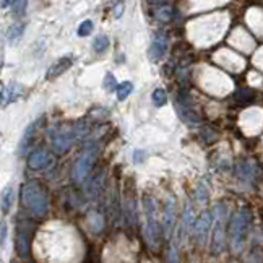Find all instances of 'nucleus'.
<instances>
[{
	"mask_svg": "<svg viewBox=\"0 0 263 263\" xmlns=\"http://www.w3.org/2000/svg\"><path fill=\"white\" fill-rule=\"evenodd\" d=\"M73 65V59L70 57V55H65V57H60L59 60H55V62L49 67V70H47V73H46V78L47 80H54V78H57L59 75H62V73H65L67 70Z\"/></svg>",
	"mask_w": 263,
	"mask_h": 263,
	"instance_id": "dca6fc26",
	"label": "nucleus"
},
{
	"mask_svg": "<svg viewBox=\"0 0 263 263\" xmlns=\"http://www.w3.org/2000/svg\"><path fill=\"white\" fill-rule=\"evenodd\" d=\"M143 210L146 216V229L145 236L146 242L151 250H158L161 246V236H163V229H161L159 219H158V206L155 198H151L148 194L143 195Z\"/></svg>",
	"mask_w": 263,
	"mask_h": 263,
	"instance_id": "f03ea898",
	"label": "nucleus"
},
{
	"mask_svg": "<svg viewBox=\"0 0 263 263\" xmlns=\"http://www.w3.org/2000/svg\"><path fill=\"white\" fill-rule=\"evenodd\" d=\"M12 205H13V190L8 187L4 192V197H2V213L7 215L8 211L12 210Z\"/></svg>",
	"mask_w": 263,
	"mask_h": 263,
	"instance_id": "412c9836",
	"label": "nucleus"
},
{
	"mask_svg": "<svg viewBox=\"0 0 263 263\" xmlns=\"http://www.w3.org/2000/svg\"><path fill=\"white\" fill-rule=\"evenodd\" d=\"M167 103V95H166V91L163 88H156L153 91V104L156 107H163L164 104Z\"/></svg>",
	"mask_w": 263,
	"mask_h": 263,
	"instance_id": "b1692460",
	"label": "nucleus"
},
{
	"mask_svg": "<svg viewBox=\"0 0 263 263\" xmlns=\"http://www.w3.org/2000/svg\"><path fill=\"white\" fill-rule=\"evenodd\" d=\"M211 213L208 210H205L201 216L198 218V221L195 222V228H194V232H195V237H197V242L198 246L205 247L206 242H208V234H210V228H211Z\"/></svg>",
	"mask_w": 263,
	"mask_h": 263,
	"instance_id": "9b49d317",
	"label": "nucleus"
},
{
	"mask_svg": "<svg viewBox=\"0 0 263 263\" xmlns=\"http://www.w3.org/2000/svg\"><path fill=\"white\" fill-rule=\"evenodd\" d=\"M176 229V203L173 198H169L164 208V216H163V234L166 239L171 237L173 231Z\"/></svg>",
	"mask_w": 263,
	"mask_h": 263,
	"instance_id": "f8f14e48",
	"label": "nucleus"
},
{
	"mask_svg": "<svg viewBox=\"0 0 263 263\" xmlns=\"http://www.w3.org/2000/svg\"><path fill=\"white\" fill-rule=\"evenodd\" d=\"M37 124H39V120H36V122H33V124H29L28 128L25 130L22 141H20V145H18V155L20 156H25L26 151L29 149V146H31V141H33V138L36 135V130H37Z\"/></svg>",
	"mask_w": 263,
	"mask_h": 263,
	"instance_id": "f3484780",
	"label": "nucleus"
},
{
	"mask_svg": "<svg viewBox=\"0 0 263 263\" xmlns=\"http://www.w3.org/2000/svg\"><path fill=\"white\" fill-rule=\"evenodd\" d=\"M151 7H156L153 10V16L158 20L159 23H169L173 22V18L176 15V10L173 7V4L169 2H151Z\"/></svg>",
	"mask_w": 263,
	"mask_h": 263,
	"instance_id": "ddd939ff",
	"label": "nucleus"
},
{
	"mask_svg": "<svg viewBox=\"0 0 263 263\" xmlns=\"http://www.w3.org/2000/svg\"><path fill=\"white\" fill-rule=\"evenodd\" d=\"M23 31H25V25L23 23H13V25H10L8 29H7V33H5L7 41L10 44H16L18 39L22 37Z\"/></svg>",
	"mask_w": 263,
	"mask_h": 263,
	"instance_id": "6ab92c4d",
	"label": "nucleus"
},
{
	"mask_svg": "<svg viewBox=\"0 0 263 263\" xmlns=\"http://www.w3.org/2000/svg\"><path fill=\"white\" fill-rule=\"evenodd\" d=\"M103 86H104V89H106V91L117 89V88H119V85H117V82H116V77H114L112 73H106L104 82H103Z\"/></svg>",
	"mask_w": 263,
	"mask_h": 263,
	"instance_id": "a878e982",
	"label": "nucleus"
},
{
	"mask_svg": "<svg viewBox=\"0 0 263 263\" xmlns=\"http://www.w3.org/2000/svg\"><path fill=\"white\" fill-rule=\"evenodd\" d=\"M122 10H124V4H117L116 5V18H120V15H122Z\"/></svg>",
	"mask_w": 263,
	"mask_h": 263,
	"instance_id": "7c9ffc66",
	"label": "nucleus"
},
{
	"mask_svg": "<svg viewBox=\"0 0 263 263\" xmlns=\"http://www.w3.org/2000/svg\"><path fill=\"white\" fill-rule=\"evenodd\" d=\"M250 221H252V213L247 208L239 210L231 219L229 239H231V247L234 250V254H240L242 252V246H244V239L249 231Z\"/></svg>",
	"mask_w": 263,
	"mask_h": 263,
	"instance_id": "7ed1b4c3",
	"label": "nucleus"
},
{
	"mask_svg": "<svg viewBox=\"0 0 263 263\" xmlns=\"http://www.w3.org/2000/svg\"><path fill=\"white\" fill-rule=\"evenodd\" d=\"M237 176L244 182H252L255 180L258 176V166L254 159H244L237 164Z\"/></svg>",
	"mask_w": 263,
	"mask_h": 263,
	"instance_id": "4468645a",
	"label": "nucleus"
},
{
	"mask_svg": "<svg viewBox=\"0 0 263 263\" xmlns=\"http://www.w3.org/2000/svg\"><path fill=\"white\" fill-rule=\"evenodd\" d=\"M23 95V86L20 83H10L8 86H4L2 88V107L8 103H13V101H16L20 96Z\"/></svg>",
	"mask_w": 263,
	"mask_h": 263,
	"instance_id": "a211bd4d",
	"label": "nucleus"
},
{
	"mask_svg": "<svg viewBox=\"0 0 263 263\" xmlns=\"http://www.w3.org/2000/svg\"><path fill=\"white\" fill-rule=\"evenodd\" d=\"M190 96L185 89H180V93L177 95L176 99V110L177 116L182 122H185L187 125H198L201 124V117L195 112V109L190 106Z\"/></svg>",
	"mask_w": 263,
	"mask_h": 263,
	"instance_id": "6e6552de",
	"label": "nucleus"
},
{
	"mask_svg": "<svg viewBox=\"0 0 263 263\" xmlns=\"http://www.w3.org/2000/svg\"><path fill=\"white\" fill-rule=\"evenodd\" d=\"M169 260H171V263H179V249H177V242L176 240L171 242Z\"/></svg>",
	"mask_w": 263,
	"mask_h": 263,
	"instance_id": "bb28decb",
	"label": "nucleus"
},
{
	"mask_svg": "<svg viewBox=\"0 0 263 263\" xmlns=\"http://www.w3.org/2000/svg\"><path fill=\"white\" fill-rule=\"evenodd\" d=\"M98 158H99V146L98 145H89L82 153V156L78 158L77 164L73 167L75 182H78V184H80V182H83L88 177V174L91 173V169L95 167Z\"/></svg>",
	"mask_w": 263,
	"mask_h": 263,
	"instance_id": "423d86ee",
	"label": "nucleus"
},
{
	"mask_svg": "<svg viewBox=\"0 0 263 263\" xmlns=\"http://www.w3.org/2000/svg\"><path fill=\"white\" fill-rule=\"evenodd\" d=\"M132 91H134V85H132V82L120 83L119 88H117V98H119V101H125L130 96Z\"/></svg>",
	"mask_w": 263,
	"mask_h": 263,
	"instance_id": "5701e85b",
	"label": "nucleus"
},
{
	"mask_svg": "<svg viewBox=\"0 0 263 263\" xmlns=\"http://www.w3.org/2000/svg\"><path fill=\"white\" fill-rule=\"evenodd\" d=\"M229 219L228 206L219 201L215 206V228H213V244H211V252L213 255H219L226 247V222Z\"/></svg>",
	"mask_w": 263,
	"mask_h": 263,
	"instance_id": "20e7f679",
	"label": "nucleus"
},
{
	"mask_svg": "<svg viewBox=\"0 0 263 263\" xmlns=\"http://www.w3.org/2000/svg\"><path fill=\"white\" fill-rule=\"evenodd\" d=\"M95 31V23L91 22V20H86V22H83L82 25L78 26V36L80 37H85L88 34H91Z\"/></svg>",
	"mask_w": 263,
	"mask_h": 263,
	"instance_id": "393cba45",
	"label": "nucleus"
},
{
	"mask_svg": "<svg viewBox=\"0 0 263 263\" xmlns=\"http://www.w3.org/2000/svg\"><path fill=\"white\" fill-rule=\"evenodd\" d=\"M88 222H89L91 229H93L95 232H101V231H103V218H101V215H98L96 211H91V213H89Z\"/></svg>",
	"mask_w": 263,
	"mask_h": 263,
	"instance_id": "4be33fe9",
	"label": "nucleus"
},
{
	"mask_svg": "<svg viewBox=\"0 0 263 263\" xmlns=\"http://www.w3.org/2000/svg\"><path fill=\"white\" fill-rule=\"evenodd\" d=\"M146 158V153L143 149H135V153H134V163L135 164H141L145 161Z\"/></svg>",
	"mask_w": 263,
	"mask_h": 263,
	"instance_id": "c756f323",
	"label": "nucleus"
},
{
	"mask_svg": "<svg viewBox=\"0 0 263 263\" xmlns=\"http://www.w3.org/2000/svg\"><path fill=\"white\" fill-rule=\"evenodd\" d=\"M109 37L106 36V34H99L96 39H95V43H93V47H95V52H98V54H103V52H106L107 50V47H109Z\"/></svg>",
	"mask_w": 263,
	"mask_h": 263,
	"instance_id": "aec40b11",
	"label": "nucleus"
},
{
	"mask_svg": "<svg viewBox=\"0 0 263 263\" xmlns=\"http://www.w3.org/2000/svg\"><path fill=\"white\" fill-rule=\"evenodd\" d=\"M122 215L124 222L134 229L138 222V210H137V195H135V180L128 177L124 185V198H122Z\"/></svg>",
	"mask_w": 263,
	"mask_h": 263,
	"instance_id": "39448f33",
	"label": "nucleus"
},
{
	"mask_svg": "<svg viewBox=\"0 0 263 263\" xmlns=\"http://www.w3.org/2000/svg\"><path fill=\"white\" fill-rule=\"evenodd\" d=\"M5 239H7V224H5V222H2V239H0V240H2V246L5 244Z\"/></svg>",
	"mask_w": 263,
	"mask_h": 263,
	"instance_id": "2f4dec72",
	"label": "nucleus"
},
{
	"mask_svg": "<svg viewBox=\"0 0 263 263\" xmlns=\"http://www.w3.org/2000/svg\"><path fill=\"white\" fill-rule=\"evenodd\" d=\"M33 231L34 226L31 221L23 219L18 221V228H16V250L18 255L28 258L31 254V239H33Z\"/></svg>",
	"mask_w": 263,
	"mask_h": 263,
	"instance_id": "0eeeda50",
	"label": "nucleus"
},
{
	"mask_svg": "<svg viewBox=\"0 0 263 263\" xmlns=\"http://www.w3.org/2000/svg\"><path fill=\"white\" fill-rule=\"evenodd\" d=\"M26 2L23 0V2H12V7H18V8H15L13 12H15V15L16 16H22L23 13H25V8H26Z\"/></svg>",
	"mask_w": 263,
	"mask_h": 263,
	"instance_id": "c85d7f7f",
	"label": "nucleus"
},
{
	"mask_svg": "<svg viewBox=\"0 0 263 263\" xmlns=\"http://www.w3.org/2000/svg\"><path fill=\"white\" fill-rule=\"evenodd\" d=\"M192 222H194V210H192V206H185V211H184V226L185 228H190Z\"/></svg>",
	"mask_w": 263,
	"mask_h": 263,
	"instance_id": "cd10ccee",
	"label": "nucleus"
},
{
	"mask_svg": "<svg viewBox=\"0 0 263 263\" xmlns=\"http://www.w3.org/2000/svg\"><path fill=\"white\" fill-rule=\"evenodd\" d=\"M73 141H75V132H73V128H62V130H59L57 134L54 135V138H52V148H54L55 153L62 155V153H65V151L70 149V146L73 145Z\"/></svg>",
	"mask_w": 263,
	"mask_h": 263,
	"instance_id": "9d476101",
	"label": "nucleus"
},
{
	"mask_svg": "<svg viewBox=\"0 0 263 263\" xmlns=\"http://www.w3.org/2000/svg\"><path fill=\"white\" fill-rule=\"evenodd\" d=\"M22 200L26 210L36 218H44L49 211L46 189L37 180H29L22 187Z\"/></svg>",
	"mask_w": 263,
	"mask_h": 263,
	"instance_id": "f257e3e1",
	"label": "nucleus"
},
{
	"mask_svg": "<svg viewBox=\"0 0 263 263\" xmlns=\"http://www.w3.org/2000/svg\"><path fill=\"white\" fill-rule=\"evenodd\" d=\"M169 50V39L166 33H156L153 43L148 47V59L153 60V62H159L167 55Z\"/></svg>",
	"mask_w": 263,
	"mask_h": 263,
	"instance_id": "1a4fd4ad",
	"label": "nucleus"
},
{
	"mask_svg": "<svg viewBox=\"0 0 263 263\" xmlns=\"http://www.w3.org/2000/svg\"><path fill=\"white\" fill-rule=\"evenodd\" d=\"M50 163H52V158H50V155L44 149L33 151V153L28 156V166L29 169H34V171L46 169Z\"/></svg>",
	"mask_w": 263,
	"mask_h": 263,
	"instance_id": "2eb2a0df",
	"label": "nucleus"
}]
</instances>
